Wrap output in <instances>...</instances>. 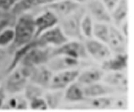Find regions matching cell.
I'll use <instances>...</instances> for the list:
<instances>
[{
  "mask_svg": "<svg viewBox=\"0 0 134 112\" xmlns=\"http://www.w3.org/2000/svg\"><path fill=\"white\" fill-rule=\"evenodd\" d=\"M104 75V70L98 68H88L83 71L79 70V73L76 79L78 82L82 86H88V85L102 81Z\"/></svg>",
  "mask_w": 134,
  "mask_h": 112,
  "instance_id": "ac0fdd59",
  "label": "cell"
},
{
  "mask_svg": "<svg viewBox=\"0 0 134 112\" xmlns=\"http://www.w3.org/2000/svg\"><path fill=\"white\" fill-rule=\"evenodd\" d=\"M63 90H48V93L43 94L48 109L58 108L63 99Z\"/></svg>",
  "mask_w": 134,
  "mask_h": 112,
  "instance_id": "7402d4cb",
  "label": "cell"
},
{
  "mask_svg": "<svg viewBox=\"0 0 134 112\" xmlns=\"http://www.w3.org/2000/svg\"><path fill=\"white\" fill-rule=\"evenodd\" d=\"M129 14V0H120L116 7L110 12L112 23L119 25L127 20Z\"/></svg>",
  "mask_w": 134,
  "mask_h": 112,
  "instance_id": "ffe728a7",
  "label": "cell"
},
{
  "mask_svg": "<svg viewBox=\"0 0 134 112\" xmlns=\"http://www.w3.org/2000/svg\"><path fill=\"white\" fill-rule=\"evenodd\" d=\"M102 1L104 3V5L106 7V8L109 10V12H111L120 0H102Z\"/></svg>",
  "mask_w": 134,
  "mask_h": 112,
  "instance_id": "f546056e",
  "label": "cell"
},
{
  "mask_svg": "<svg viewBox=\"0 0 134 112\" xmlns=\"http://www.w3.org/2000/svg\"><path fill=\"white\" fill-rule=\"evenodd\" d=\"M63 99L70 103H80L86 101L82 85L75 81L66 87L63 94Z\"/></svg>",
  "mask_w": 134,
  "mask_h": 112,
  "instance_id": "d6986e66",
  "label": "cell"
},
{
  "mask_svg": "<svg viewBox=\"0 0 134 112\" xmlns=\"http://www.w3.org/2000/svg\"><path fill=\"white\" fill-rule=\"evenodd\" d=\"M85 4L86 12L92 17L94 22L112 23L110 12L102 0H88Z\"/></svg>",
  "mask_w": 134,
  "mask_h": 112,
  "instance_id": "9c48e42d",
  "label": "cell"
},
{
  "mask_svg": "<svg viewBox=\"0 0 134 112\" xmlns=\"http://www.w3.org/2000/svg\"><path fill=\"white\" fill-rule=\"evenodd\" d=\"M43 89L40 86L37 84H35L31 82H29L24 89V93H25V97L30 102V100L34 99V98L38 97H41L43 96Z\"/></svg>",
  "mask_w": 134,
  "mask_h": 112,
  "instance_id": "484cf974",
  "label": "cell"
},
{
  "mask_svg": "<svg viewBox=\"0 0 134 112\" xmlns=\"http://www.w3.org/2000/svg\"><path fill=\"white\" fill-rule=\"evenodd\" d=\"M59 25H55L48 30L43 32L35 38L37 45L43 48H58L69 40Z\"/></svg>",
  "mask_w": 134,
  "mask_h": 112,
  "instance_id": "277c9868",
  "label": "cell"
},
{
  "mask_svg": "<svg viewBox=\"0 0 134 112\" xmlns=\"http://www.w3.org/2000/svg\"><path fill=\"white\" fill-rule=\"evenodd\" d=\"M129 106V102L127 97L118 96L111 97V107L117 110H127Z\"/></svg>",
  "mask_w": 134,
  "mask_h": 112,
  "instance_id": "83f0119b",
  "label": "cell"
},
{
  "mask_svg": "<svg viewBox=\"0 0 134 112\" xmlns=\"http://www.w3.org/2000/svg\"><path fill=\"white\" fill-rule=\"evenodd\" d=\"M55 55H64L74 58H77L79 60H86L89 57L86 52V48L83 41L73 39L69 40L61 45L58 48H52L51 52V56Z\"/></svg>",
  "mask_w": 134,
  "mask_h": 112,
  "instance_id": "5b68a950",
  "label": "cell"
},
{
  "mask_svg": "<svg viewBox=\"0 0 134 112\" xmlns=\"http://www.w3.org/2000/svg\"><path fill=\"white\" fill-rule=\"evenodd\" d=\"M34 68L18 65L8 72L3 86L8 94H18L24 91L26 84L30 82V77Z\"/></svg>",
  "mask_w": 134,
  "mask_h": 112,
  "instance_id": "7a4b0ae2",
  "label": "cell"
},
{
  "mask_svg": "<svg viewBox=\"0 0 134 112\" xmlns=\"http://www.w3.org/2000/svg\"><path fill=\"white\" fill-rule=\"evenodd\" d=\"M43 12L35 16V38L46 30L58 25L59 19L52 11L42 8Z\"/></svg>",
  "mask_w": 134,
  "mask_h": 112,
  "instance_id": "8fae6325",
  "label": "cell"
},
{
  "mask_svg": "<svg viewBox=\"0 0 134 112\" xmlns=\"http://www.w3.org/2000/svg\"><path fill=\"white\" fill-rule=\"evenodd\" d=\"M87 108L94 110H105L110 109L111 107V97L110 96L97 97L87 98L86 99Z\"/></svg>",
  "mask_w": 134,
  "mask_h": 112,
  "instance_id": "44dd1931",
  "label": "cell"
},
{
  "mask_svg": "<svg viewBox=\"0 0 134 112\" xmlns=\"http://www.w3.org/2000/svg\"><path fill=\"white\" fill-rule=\"evenodd\" d=\"M2 57H3V53H0V62L3 60V58H2Z\"/></svg>",
  "mask_w": 134,
  "mask_h": 112,
  "instance_id": "836d02e7",
  "label": "cell"
},
{
  "mask_svg": "<svg viewBox=\"0 0 134 112\" xmlns=\"http://www.w3.org/2000/svg\"><path fill=\"white\" fill-rule=\"evenodd\" d=\"M15 39L13 26H10L0 32V48H6L12 45Z\"/></svg>",
  "mask_w": 134,
  "mask_h": 112,
  "instance_id": "d4e9b609",
  "label": "cell"
},
{
  "mask_svg": "<svg viewBox=\"0 0 134 112\" xmlns=\"http://www.w3.org/2000/svg\"><path fill=\"white\" fill-rule=\"evenodd\" d=\"M85 13V6L82 5L77 11L59 21L58 25L69 38L81 41L84 40L80 32V21Z\"/></svg>",
  "mask_w": 134,
  "mask_h": 112,
  "instance_id": "3957f363",
  "label": "cell"
},
{
  "mask_svg": "<svg viewBox=\"0 0 134 112\" xmlns=\"http://www.w3.org/2000/svg\"><path fill=\"white\" fill-rule=\"evenodd\" d=\"M52 75L53 72L46 65H39L33 69L30 77V82L48 89Z\"/></svg>",
  "mask_w": 134,
  "mask_h": 112,
  "instance_id": "9a60e30c",
  "label": "cell"
},
{
  "mask_svg": "<svg viewBox=\"0 0 134 112\" xmlns=\"http://www.w3.org/2000/svg\"><path fill=\"white\" fill-rule=\"evenodd\" d=\"M102 69L104 71H124L128 68L129 55L127 52L115 53L102 63Z\"/></svg>",
  "mask_w": 134,
  "mask_h": 112,
  "instance_id": "5bb4252c",
  "label": "cell"
},
{
  "mask_svg": "<svg viewBox=\"0 0 134 112\" xmlns=\"http://www.w3.org/2000/svg\"><path fill=\"white\" fill-rule=\"evenodd\" d=\"M5 12H2V11H0V18H1L2 16H3V15L4 14Z\"/></svg>",
  "mask_w": 134,
  "mask_h": 112,
  "instance_id": "e575fe53",
  "label": "cell"
},
{
  "mask_svg": "<svg viewBox=\"0 0 134 112\" xmlns=\"http://www.w3.org/2000/svg\"><path fill=\"white\" fill-rule=\"evenodd\" d=\"M16 17L13 25L15 31V39L12 45L13 49L28 43L35 38V15L30 12Z\"/></svg>",
  "mask_w": 134,
  "mask_h": 112,
  "instance_id": "6da1fadb",
  "label": "cell"
},
{
  "mask_svg": "<svg viewBox=\"0 0 134 112\" xmlns=\"http://www.w3.org/2000/svg\"><path fill=\"white\" fill-rule=\"evenodd\" d=\"M52 48L33 46L21 59L19 65H25L30 68H35L42 65H46L51 57Z\"/></svg>",
  "mask_w": 134,
  "mask_h": 112,
  "instance_id": "8992f818",
  "label": "cell"
},
{
  "mask_svg": "<svg viewBox=\"0 0 134 112\" xmlns=\"http://www.w3.org/2000/svg\"><path fill=\"white\" fill-rule=\"evenodd\" d=\"M19 0H0V11L9 12L14 8Z\"/></svg>",
  "mask_w": 134,
  "mask_h": 112,
  "instance_id": "f1b7e54d",
  "label": "cell"
},
{
  "mask_svg": "<svg viewBox=\"0 0 134 112\" xmlns=\"http://www.w3.org/2000/svg\"><path fill=\"white\" fill-rule=\"evenodd\" d=\"M79 70L70 69L53 73L48 90H65L70 83L76 81Z\"/></svg>",
  "mask_w": 134,
  "mask_h": 112,
  "instance_id": "ba28073f",
  "label": "cell"
},
{
  "mask_svg": "<svg viewBox=\"0 0 134 112\" xmlns=\"http://www.w3.org/2000/svg\"><path fill=\"white\" fill-rule=\"evenodd\" d=\"M104 83L110 85L116 91H127L128 90V77L124 71H110L108 74L104 75L102 80Z\"/></svg>",
  "mask_w": 134,
  "mask_h": 112,
  "instance_id": "2e32d148",
  "label": "cell"
},
{
  "mask_svg": "<svg viewBox=\"0 0 134 112\" xmlns=\"http://www.w3.org/2000/svg\"><path fill=\"white\" fill-rule=\"evenodd\" d=\"M29 108L35 110H48V104L43 96L34 98L29 102Z\"/></svg>",
  "mask_w": 134,
  "mask_h": 112,
  "instance_id": "4316f807",
  "label": "cell"
},
{
  "mask_svg": "<svg viewBox=\"0 0 134 112\" xmlns=\"http://www.w3.org/2000/svg\"><path fill=\"white\" fill-rule=\"evenodd\" d=\"M86 52L89 57L97 62H103L112 56L113 52L105 43L95 38H86L83 40Z\"/></svg>",
  "mask_w": 134,
  "mask_h": 112,
  "instance_id": "52a82bcc",
  "label": "cell"
},
{
  "mask_svg": "<svg viewBox=\"0 0 134 112\" xmlns=\"http://www.w3.org/2000/svg\"><path fill=\"white\" fill-rule=\"evenodd\" d=\"M74 1L79 3L80 5H83V4H85L87 2H88V0H74Z\"/></svg>",
  "mask_w": 134,
  "mask_h": 112,
  "instance_id": "d6a6232c",
  "label": "cell"
},
{
  "mask_svg": "<svg viewBox=\"0 0 134 112\" xmlns=\"http://www.w3.org/2000/svg\"><path fill=\"white\" fill-rule=\"evenodd\" d=\"M110 24L103 22H94L92 30V38H95L97 40L102 41L106 44L109 36Z\"/></svg>",
  "mask_w": 134,
  "mask_h": 112,
  "instance_id": "603a6c76",
  "label": "cell"
},
{
  "mask_svg": "<svg viewBox=\"0 0 134 112\" xmlns=\"http://www.w3.org/2000/svg\"><path fill=\"white\" fill-rule=\"evenodd\" d=\"M93 25H94V21L86 12L80 21V32L84 39L92 38Z\"/></svg>",
  "mask_w": 134,
  "mask_h": 112,
  "instance_id": "cb8c5ba5",
  "label": "cell"
},
{
  "mask_svg": "<svg viewBox=\"0 0 134 112\" xmlns=\"http://www.w3.org/2000/svg\"><path fill=\"white\" fill-rule=\"evenodd\" d=\"M83 88L86 98L110 96L116 92L114 88L104 82L102 83L100 81L88 85V86H83Z\"/></svg>",
  "mask_w": 134,
  "mask_h": 112,
  "instance_id": "e0dca14e",
  "label": "cell"
},
{
  "mask_svg": "<svg viewBox=\"0 0 134 112\" xmlns=\"http://www.w3.org/2000/svg\"><path fill=\"white\" fill-rule=\"evenodd\" d=\"M119 25H121V28H120V31L122 32V34L128 38H129V22L127 20H125L124 21H123Z\"/></svg>",
  "mask_w": 134,
  "mask_h": 112,
  "instance_id": "1f68e13d",
  "label": "cell"
},
{
  "mask_svg": "<svg viewBox=\"0 0 134 112\" xmlns=\"http://www.w3.org/2000/svg\"><path fill=\"white\" fill-rule=\"evenodd\" d=\"M8 97V93L6 92L3 84L0 86V109H2L3 104Z\"/></svg>",
  "mask_w": 134,
  "mask_h": 112,
  "instance_id": "4dcf8cb0",
  "label": "cell"
},
{
  "mask_svg": "<svg viewBox=\"0 0 134 112\" xmlns=\"http://www.w3.org/2000/svg\"><path fill=\"white\" fill-rule=\"evenodd\" d=\"M80 63H81V60H79L77 58L64 55H55L51 56L46 65L53 73H56V72L65 70L77 69Z\"/></svg>",
  "mask_w": 134,
  "mask_h": 112,
  "instance_id": "7c38bea8",
  "label": "cell"
},
{
  "mask_svg": "<svg viewBox=\"0 0 134 112\" xmlns=\"http://www.w3.org/2000/svg\"><path fill=\"white\" fill-rule=\"evenodd\" d=\"M127 38L120 31L116 25H110L109 36L107 39L106 45L110 48L114 53H123L126 52L127 48Z\"/></svg>",
  "mask_w": 134,
  "mask_h": 112,
  "instance_id": "4fadbf2b",
  "label": "cell"
},
{
  "mask_svg": "<svg viewBox=\"0 0 134 112\" xmlns=\"http://www.w3.org/2000/svg\"><path fill=\"white\" fill-rule=\"evenodd\" d=\"M82 5L74 0H54L47 3L42 8L49 9L58 17L59 21L77 11Z\"/></svg>",
  "mask_w": 134,
  "mask_h": 112,
  "instance_id": "30bf717a",
  "label": "cell"
}]
</instances>
